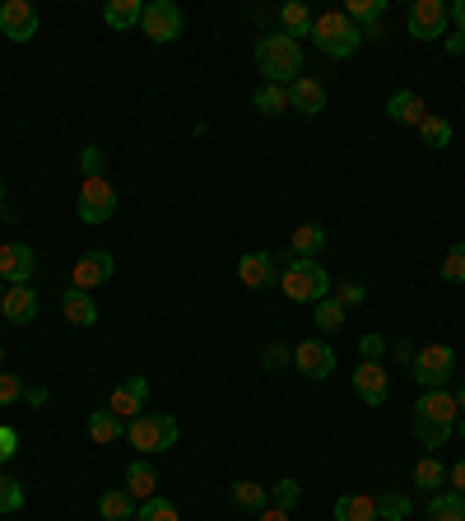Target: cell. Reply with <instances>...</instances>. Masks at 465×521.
<instances>
[{
	"instance_id": "44dd1931",
	"label": "cell",
	"mask_w": 465,
	"mask_h": 521,
	"mask_svg": "<svg viewBox=\"0 0 465 521\" xmlns=\"http://www.w3.org/2000/svg\"><path fill=\"white\" fill-rule=\"evenodd\" d=\"M321 247H326V228L321 224H298L289 233V252L284 256H293V261H317Z\"/></svg>"
},
{
	"instance_id": "ba28073f",
	"label": "cell",
	"mask_w": 465,
	"mask_h": 521,
	"mask_svg": "<svg viewBox=\"0 0 465 521\" xmlns=\"http://www.w3.org/2000/svg\"><path fill=\"white\" fill-rule=\"evenodd\" d=\"M405 28H410V38H419V42L447 38V33H452V5H442V0H414L410 14H405Z\"/></svg>"
},
{
	"instance_id": "b9f144b4",
	"label": "cell",
	"mask_w": 465,
	"mask_h": 521,
	"mask_svg": "<svg viewBox=\"0 0 465 521\" xmlns=\"http://www.w3.org/2000/svg\"><path fill=\"white\" fill-rule=\"evenodd\" d=\"M261 363H266V368H289L293 349L289 345H266V349H261Z\"/></svg>"
},
{
	"instance_id": "f1b7e54d",
	"label": "cell",
	"mask_w": 465,
	"mask_h": 521,
	"mask_svg": "<svg viewBox=\"0 0 465 521\" xmlns=\"http://www.w3.org/2000/svg\"><path fill=\"white\" fill-rule=\"evenodd\" d=\"M135 508H140V503H135L126 489H107V494L98 498V517L103 521H135Z\"/></svg>"
},
{
	"instance_id": "db71d44e",
	"label": "cell",
	"mask_w": 465,
	"mask_h": 521,
	"mask_svg": "<svg viewBox=\"0 0 465 521\" xmlns=\"http://www.w3.org/2000/svg\"><path fill=\"white\" fill-rule=\"evenodd\" d=\"M0 210H5V182H0Z\"/></svg>"
},
{
	"instance_id": "5b68a950",
	"label": "cell",
	"mask_w": 465,
	"mask_h": 521,
	"mask_svg": "<svg viewBox=\"0 0 465 521\" xmlns=\"http://www.w3.org/2000/svg\"><path fill=\"white\" fill-rule=\"evenodd\" d=\"M126 442L140 456H163L168 447H177V419L163 415V410H145L140 419L126 424Z\"/></svg>"
},
{
	"instance_id": "d4e9b609",
	"label": "cell",
	"mask_w": 465,
	"mask_h": 521,
	"mask_svg": "<svg viewBox=\"0 0 465 521\" xmlns=\"http://www.w3.org/2000/svg\"><path fill=\"white\" fill-rule=\"evenodd\" d=\"M335 521H382L372 494H340L335 498Z\"/></svg>"
},
{
	"instance_id": "9f6ffc18",
	"label": "cell",
	"mask_w": 465,
	"mask_h": 521,
	"mask_svg": "<svg viewBox=\"0 0 465 521\" xmlns=\"http://www.w3.org/2000/svg\"><path fill=\"white\" fill-rule=\"evenodd\" d=\"M0 363H5V345H0Z\"/></svg>"
},
{
	"instance_id": "1f68e13d",
	"label": "cell",
	"mask_w": 465,
	"mask_h": 521,
	"mask_svg": "<svg viewBox=\"0 0 465 521\" xmlns=\"http://www.w3.org/2000/svg\"><path fill=\"white\" fill-rule=\"evenodd\" d=\"M414 484L428 489V494H442V484H447V466H442L438 456H419V461H414Z\"/></svg>"
},
{
	"instance_id": "7a4b0ae2",
	"label": "cell",
	"mask_w": 465,
	"mask_h": 521,
	"mask_svg": "<svg viewBox=\"0 0 465 521\" xmlns=\"http://www.w3.org/2000/svg\"><path fill=\"white\" fill-rule=\"evenodd\" d=\"M256 70L266 75V84H284L289 89L303 75V42H293L289 33H266L256 38Z\"/></svg>"
},
{
	"instance_id": "f907efd6",
	"label": "cell",
	"mask_w": 465,
	"mask_h": 521,
	"mask_svg": "<svg viewBox=\"0 0 465 521\" xmlns=\"http://www.w3.org/2000/svg\"><path fill=\"white\" fill-rule=\"evenodd\" d=\"M452 24L465 33V0H456V10H452Z\"/></svg>"
},
{
	"instance_id": "f35d334b",
	"label": "cell",
	"mask_w": 465,
	"mask_h": 521,
	"mask_svg": "<svg viewBox=\"0 0 465 521\" xmlns=\"http://www.w3.org/2000/svg\"><path fill=\"white\" fill-rule=\"evenodd\" d=\"M0 512L10 517V512H24V484L10 480V475H0Z\"/></svg>"
},
{
	"instance_id": "cb8c5ba5",
	"label": "cell",
	"mask_w": 465,
	"mask_h": 521,
	"mask_svg": "<svg viewBox=\"0 0 465 521\" xmlns=\"http://www.w3.org/2000/svg\"><path fill=\"white\" fill-rule=\"evenodd\" d=\"M121 489H126L135 503H149V498L159 494V475H154V466H149V461H135V466L126 470V484H121Z\"/></svg>"
},
{
	"instance_id": "8fae6325",
	"label": "cell",
	"mask_w": 465,
	"mask_h": 521,
	"mask_svg": "<svg viewBox=\"0 0 465 521\" xmlns=\"http://www.w3.org/2000/svg\"><path fill=\"white\" fill-rule=\"evenodd\" d=\"M112 270H117V256L107 252V247H93V252H84L80 261H75V270H70V284H75V289H84V294H93L98 284L112 280Z\"/></svg>"
},
{
	"instance_id": "ee69618b",
	"label": "cell",
	"mask_w": 465,
	"mask_h": 521,
	"mask_svg": "<svg viewBox=\"0 0 465 521\" xmlns=\"http://www.w3.org/2000/svg\"><path fill=\"white\" fill-rule=\"evenodd\" d=\"M359 354L368 363H382V354H386V335H363L359 340Z\"/></svg>"
},
{
	"instance_id": "277c9868",
	"label": "cell",
	"mask_w": 465,
	"mask_h": 521,
	"mask_svg": "<svg viewBox=\"0 0 465 521\" xmlns=\"http://www.w3.org/2000/svg\"><path fill=\"white\" fill-rule=\"evenodd\" d=\"M312 42H317L321 56H331V61H349V56L363 47V33L359 24H349L345 10H326L312 19Z\"/></svg>"
},
{
	"instance_id": "484cf974",
	"label": "cell",
	"mask_w": 465,
	"mask_h": 521,
	"mask_svg": "<svg viewBox=\"0 0 465 521\" xmlns=\"http://www.w3.org/2000/svg\"><path fill=\"white\" fill-rule=\"evenodd\" d=\"M140 14H145V0H107L103 5V24L126 33V28L140 24Z\"/></svg>"
},
{
	"instance_id": "11a10c76",
	"label": "cell",
	"mask_w": 465,
	"mask_h": 521,
	"mask_svg": "<svg viewBox=\"0 0 465 521\" xmlns=\"http://www.w3.org/2000/svg\"><path fill=\"white\" fill-rule=\"evenodd\" d=\"M0 298H5V280H0Z\"/></svg>"
},
{
	"instance_id": "7c38bea8",
	"label": "cell",
	"mask_w": 465,
	"mask_h": 521,
	"mask_svg": "<svg viewBox=\"0 0 465 521\" xmlns=\"http://www.w3.org/2000/svg\"><path fill=\"white\" fill-rule=\"evenodd\" d=\"M293 368L303 377H312V382H326L335 373V349L326 340H303V345L293 349Z\"/></svg>"
},
{
	"instance_id": "60d3db41",
	"label": "cell",
	"mask_w": 465,
	"mask_h": 521,
	"mask_svg": "<svg viewBox=\"0 0 465 521\" xmlns=\"http://www.w3.org/2000/svg\"><path fill=\"white\" fill-rule=\"evenodd\" d=\"M103 168H107V154L98 145H84L80 149V173L84 177H103Z\"/></svg>"
},
{
	"instance_id": "d6986e66",
	"label": "cell",
	"mask_w": 465,
	"mask_h": 521,
	"mask_svg": "<svg viewBox=\"0 0 465 521\" xmlns=\"http://www.w3.org/2000/svg\"><path fill=\"white\" fill-rule=\"evenodd\" d=\"M238 280L247 284V289H270V284H279V266L270 252H247L238 261Z\"/></svg>"
},
{
	"instance_id": "d590c367",
	"label": "cell",
	"mask_w": 465,
	"mask_h": 521,
	"mask_svg": "<svg viewBox=\"0 0 465 521\" xmlns=\"http://www.w3.org/2000/svg\"><path fill=\"white\" fill-rule=\"evenodd\" d=\"M312 317H317V331H326V335H335L345 326V308H340L335 298H321L317 308H312Z\"/></svg>"
},
{
	"instance_id": "4dcf8cb0",
	"label": "cell",
	"mask_w": 465,
	"mask_h": 521,
	"mask_svg": "<svg viewBox=\"0 0 465 521\" xmlns=\"http://www.w3.org/2000/svg\"><path fill=\"white\" fill-rule=\"evenodd\" d=\"M428 521H465V494H456V489L433 494V503H428Z\"/></svg>"
},
{
	"instance_id": "f546056e",
	"label": "cell",
	"mask_w": 465,
	"mask_h": 521,
	"mask_svg": "<svg viewBox=\"0 0 465 521\" xmlns=\"http://www.w3.org/2000/svg\"><path fill=\"white\" fill-rule=\"evenodd\" d=\"M89 438L98 442V447H107V442L126 438V424H121L112 410H93V415H89Z\"/></svg>"
},
{
	"instance_id": "f5cc1de1",
	"label": "cell",
	"mask_w": 465,
	"mask_h": 521,
	"mask_svg": "<svg viewBox=\"0 0 465 521\" xmlns=\"http://www.w3.org/2000/svg\"><path fill=\"white\" fill-rule=\"evenodd\" d=\"M456 438H461V442H465V415H461V419H456Z\"/></svg>"
},
{
	"instance_id": "74e56055",
	"label": "cell",
	"mask_w": 465,
	"mask_h": 521,
	"mask_svg": "<svg viewBox=\"0 0 465 521\" xmlns=\"http://www.w3.org/2000/svg\"><path fill=\"white\" fill-rule=\"evenodd\" d=\"M442 280H447V284H465V238L452 242V252L442 256Z\"/></svg>"
},
{
	"instance_id": "52a82bcc",
	"label": "cell",
	"mask_w": 465,
	"mask_h": 521,
	"mask_svg": "<svg viewBox=\"0 0 465 521\" xmlns=\"http://www.w3.org/2000/svg\"><path fill=\"white\" fill-rule=\"evenodd\" d=\"M75 214H80L84 224H107L117 214V187L107 177H84L80 196H75Z\"/></svg>"
},
{
	"instance_id": "6da1fadb",
	"label": "cell",
	"mask_w": 465,
	"mask_h": 521,
	"mask_svg": "<svg viewBox=\"0 0 465 521\" xmlns=\"http://www.w3.org/2000/svg\"><path fill=\"white\" fill-rule=\"evenodd\" d=\"M456 419H461V410H456V396L452 391H424L419 401H414V438L424 442L428 452H438V447H447L456 433Z\"/></svg>"
},
{
	"instance_id": "7402d4cb",
	"label": "cell",
	"mask_w": 465,
	"mask_h": 521,
	"mask_svg": "<svg viewBox=\"0 0 465 521\" xmlns=\"http://www.w3.org/2000/svg\"><path fill=\"white\" fill-rule=\"evenodd\" d=\"M61 312H66L70 326H84V331H89V326H98V303H93L84 289H75V284L61 294Z\"/></svg>"
},
{
	"instance_id": "ab89813d",
	"label": "cell",
	"mask_w": 465,
	"mask_h": 521,
	"mask_svg": "<svg viewBox=\"0 0 465 521\" xmlns=\"http://www.w3.org/2000/svg\"><path fill=\"white\" fill-rule=\"evenodd\" d=\"M24 377L19 373H0V410H5V405H14V401H24Z\"/></svg>"
},
{
	"instance_id": "ffe728a7",
	"label": "cell",
	"mask_w": 465,
	"mask_h": 521,
	"mask_svg": "<svg viewBox=\"0 0 465 521\" xmlns=\"http://www.w3.org/2000/svg\"><path fill=\"white\" fill-rule=\"evenodd\" d=\"M386 117L396 121V126H424L428 107H424V98L414 94V89H400V94L386 98Z\"/></svg>"
},
{
	"instance_id": "4fadbf2b",
	"label": "cell",
	"mask_w": 465,
	"mask_h": 521,
	"mask_svg": "<svg viewBox=\"0 0 465 521\" xmlns=\"http://www.w3.org/2000/svg\"><path fill=\"white\" fill-rule=\"evenodd\" d=\"M0 33L10 42H33L38 38V10L28 0H5L0 5Z\"/></svg>"
},
{
	"instance_id": "8d00e7d4",
	"label": "cell",
	"mask_w": 465,
	"mask_h": 521,
	"mask_svg": "<svg viewBox=\"0 0 465 521\" xmlns=\"http://www.w3.org/2000/svg\"><path fill=\"white\" fill-rule=\"evenodd\" d=\"M135 521H182L177 517V508L173 503H168V498H149V503H140V508H135Z\"/></svg>"
},
{
	"instance_id": "5bb4252c",
	"label": "cell",
	"mask_w": 465,
	"mask_h": 521,
	"mask_svg": "<svg viewBox=\"0 0 465 521\" xmlns=\"http://www.w3.org/2000/svg\"><path fill=\"white\" fill-rule=\"evenodd\" d=\"M345 19L349 24H359L363 42L386 38V0H345Z\"/></svg>"
},
{
	"instance_id": "4316f807",
	"label": "cell",
	"mask_w": 465,
	"mask_h": 521,
	"mask_svg": "<svg viewBox=\"0 0 465 521\" xmlns=\"http://www.w3.org/2000/svg\"><path fill=\"white\" fill-rule=\"evenodd\" d=\"M228 498H233V508H247V512L270 508V489L256 480H233L228 484Z\"/></svg>"
},
{
	"instance_id": "e0dca14e",
	"label": "cell",
	"mask_w": 465,
	"mask_h": 521,
	"mask_svg": "<svg viewBox=\"0 0 465 521\" xmlns=\"http://www.w3.org/2000/svg\"><path fill=\"white\" fill-rule=\"evenodd\" d=\"M33 270H38V261H33V247L28 242H5L0 247V280L5 284H28Z\"/></svg>"
},
{
	"instance_id": "83f0119b",
	"label": "cell",
	"mask_w": 465,
	"mask_h": 521,
	"mask_svg": "<svg viewBox=\"0 0 465 521\" xmlns=\"http://www.w3.org/2000/svg\"><path fill=\"white\" fill-rule=\"evenodd\" d=\"M252 103H256V112L261 117H284L289 112V89L284 84H256V94H252Z\"/></svg>"
},
{
	"instance_id": "9a60e30c",
	"label": "cell",
	"mask_w": 465,
	"mask_h": 521,
	"mask_svg": "<svg viewBox=\"0 0 465 521\" xmlns=\"http://www.w3.org/2000/svg\"><path fill=\"white\" fill-rule=\"evenodd\" d=\"M0 317L10 321V326H28V321L38 317V289H33V284H5Z\"/></svg>"
},
{
	"instance_id": "e575fe53",
	"label": "cell",
	"mask_w": 465,
	"mask_h": 521,
	"mask_svg": "<svg viewBox=\"0 0 465 521\" xmlns=\"http://www.w3.org/2000/svg\"><path fill=\"white\" fill-rule=\"evenodd\" d=\"M410 512H414L410 494H382V498H377V517H382V521H405Z\"/></svg>"
},
{
	"instance_id": "681fc988",
	"label": "cell",
	"mask_w": 465,
	"mask_h": 521,
	"mask_svg": "<svg viewBox=\"0 0 465 521\" xmlns=\"http://www.w3.org/2000/svg\"><path fill=\"white\" fill-rule=\"evenodd\" d=\"M256 521H289V512L284 508H261L256 512Z\"/></svg>"
},
{
	"instance_id": "7dc6e473",
	"label": "cell",
	"mask_w": 465,
	"mask_h": 521,
	"mask_svg": "<svg viewBox=\"0 0 465 521\" xmlns=\"http://www.w3.org/2000/svg\"><path fill=\"white\" fill-rule=\"evenodd\" d=\"M447 484H452L456 494H465V456L456 461V466H447Z\"/></svg>"
},
{
	"instance_id": "bcb514c9",
	"label": "cell",
	"mask_w": 465,
	"mask_h": 521,
	"mask_svg": "<svg viewBox=\"0 0 465 521\" xmlns=\"http://www.w3.org/2000/svg\"><path fill=\"white\" fill-rule=\"evenodd\" d=\"M442 47H447V56H465V33L461 28H452V33L442 38Z\"/></svg>"
},
{
	"instance_id": "9c48e42d",
	"label": "cell",
	"mask_w": 465,
	"mask_h": 521,
	"mask_svg": "<svg viewBox=\"0 0 465 521\" xmlns=\"http://www.w3.org/2000/svg\"><path fill=\"white\" fill-rule=\"evenodd\" d=\"M182 5H173V0H145V14H140V28H145L149 42H159V47H168V42L182 38Z\"/></svg>"
},
{
	"instance_id": "ac0fdd59",
	"label": "cell",
	"mask_w": 465,
	"mask_h": 521,
	"mask_svg": "<svg viewBox=\"0 0 465 521\" xmlns=\"http://www.w3.org/2000/svg\"><path fill=\"white\" fill-rule=\"evenodd\" d=\"M289 112H298V117H321V112H326V89H321L312 75H298V80L289 84Z\"/></svg>"
},
{
	"instance_id": "3957f363",
	"label": "cell",
	"mask_w": 465,
	"mask_h": 521,
	"mask_svg": "<svg viewBox=\"0 0 465 521\" xmlns=\"http://www.w3.org/2000/svg\"><path fill=\"white\" fill-rule=\"evenodd\" d=\"M284 266H279V289H284V298L289 303H312L317 308L321 298L331 294V275L317 266V261H293V256H279Z\"/></svg>"
},
{
	"instance_id": "30bf717a",
	"label": "cell",
	"mask_w": 465,
	"mask_h": 521,
	"mask_svg": "<svg viewBox=\"0 0 465 521\" xmlns=\"http://www.w3.org/2000/svg\"><path fill=\"white\" fill-rule=\"evenodd\" d=\"M107 410L126 424V419H140L149 410V377L145 373H131L121 377L117 387H112V396H107Z\"/></svg>"
},
{
	"instance_id": "8992f818",
	"label": "cell",
	"mask_w": 465,
	"mask_h": 521,
	"mask_svg": "<svg viewBox=\"0 0 465 521\" xmlns=\"http://www.w3.org/2000/svg\"><path fill=\"white\" fill-rule=\"evenodd\" d=\"M410 373L424 391H447V382L456 377V349L447 340H433L410 359Z\"/></svg>"
},
{
	"instance_id": "d6a6232c",
	"label": "cell",
	"mask_w": 465,
	"mask_h": 521,
	"mask_svg": "<svg viewBox=\"0 0 465 521\" xmlns=\"http://www.w3.org/2000/svg\"><path fill=\"white\" fill-rule=\"evenodd\" d=\"M266 489H270V508H284V512H293V508H298V498H303V484L293 480V475L266 484Z\"/></svg>"
},
{
	"instance_id": "836d02e7",
	"label": "cell",
	"mask_w": 465,
	"mask_h": 521,
	"mask_svg": "<svg viewBox=\"0 0 465 521\" xmlns=\"http://www.w3.org/2000/svg\"><path fill=\"white\" fill-rule=\"evenodd\" d=\"M419 135H424L428 149H447V145H452V121H447V117H433V112H428L424 126H419Z\"/></svg>"
},
{
	"instance_id": "2e32d148",
	"label": "cell",
	"mask_w": 465,
	"mask_h": 521,
	"mask_svg": "<svg viewBox=\"0 0 465 521\" xmlns=\"http://www.w3.org/2000/svg\"><path fill=\"white\" fill-rule=\"evenodd\" d=\"M354 391H359V401H363V405L382 410V401L391 396V382H386V368H382V363L359 359V368H354Z\"/></svg>"
},
{
	"instance_id": "603a6c76",
	"label": "cell",
	"mask_w": 465,
	"mask_h": 521,
	"mask_svg": "<svg viewBox=\"0 0 465 521\" xmlns=\"http://www.w3.org/2000/svg\"><path fill=\"white\" fill-rule=\"evenodd\" d=\"M312 19H317V14L307 10V5H298V0H284V5H279V33H289L293 42L312 38Z\"/></svg>"
},
{
	"instance_id": "c3c4849f",
	"label": "cell",
	"mask_w": 465,
	"mask_h": 521,
	"mask_svg": "<svg viewBox=\"0 0 465 521\" xmlns=\"http://www.w3.org/2000/svg\"><path fill=\"white\" fill-rule=\"evenodd\" d=\"M24 401H28V405H47V401H52V391H47V387H28Z\"/></svg>"
},
{
	"instance_id": "816d5d0a",
	"label": "cell",
	"mask_w": 465,
	"mask_h": 521,
	"mask_svg": "<svg viewBox=\"0 0 465 521\" xmlns=\"http://www.w3.org/2000/svg\"><path fill=\"white\" fill-rule=\"evenodd\" d=\"M456 410H461V415H465V382H461V387H456Z\"/></svg>"
},
{
	"instance_id": "7bdbcfd3",
	"label": "cell",
	"mask_w": 465,
	"mask_h": 521,
	"mask_svg": "<svg viewBox=\"0 0 465 521\" xmlns=\"http://www.w3.org/2000/svg\"><path fill=\"white\" fill-rule=\"evenodd\" d=\"M14 452H19V433L10 424H0V466H10Z\"/></svg>"
},
{
	"instance_id": "f6af8a7d",
	"label": "cell",
	"mask_w": 465,
	"mask_h": 521,
	"mask_svg": "<svg viewBox=\"0 0 465 521\" xmlns=\"http://www.w3.org/2000/svg\"><path fill=\"white\" fill-rule=\"evenodd\" d=\"M363 298H368V289H363V284H340V294H335V303H340V308H359Z\"/></svg>"
}]
</instances>
